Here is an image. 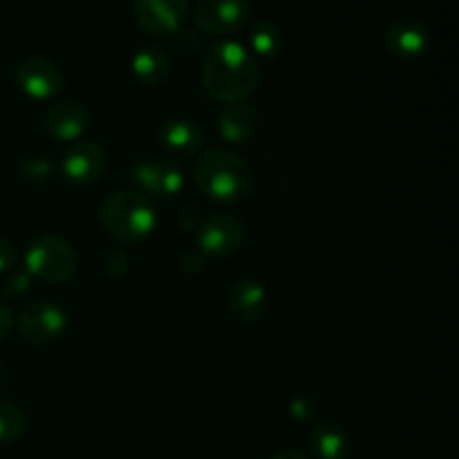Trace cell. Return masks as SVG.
Returning a JSON list of instances; mask_svg holds the SVG:
<instances>
[{"mask_svg": "<svg viewBox=\"0 0 459 459\" xmlns=\"http://www.w3.org/2000/svg\"><path fill=\"white\" fill-rule=\"evenodd\" d=\"M197 188L220 204H240L254 193L255 173L247 160L227 148H211L193 169Z\"/></svg>", "mask_w": 459, "mask_h": 459, "instance_id": "2", "label": "cell"}, {"mask_svg": "<svg viewBox=\"0 0 459 459\" xmlns=\"http://www.w3.org/2000/svg\"><path fill=\"white\" fill-rule=\"evenodd\" d=\"M249 0H200L193 9V22L209 36H229L249 22Z\"/></svg>", "mask_w": 459, "mask_h": 459, "instance_id": "7", "label": "cell"}, {"mask_svg": "<svg viewBox=\"0 0 459 459\" xmlns=\"http://www.w3.org/2000/svg\"><path fill=\"white\" fill-rule=\"evenodd\" d=\"M18 178L27 184H45L52 178V164L45 157H30L18 166Z\"/></svg>", "mask_w": 459, "mask_h": 459, "instance_id": "21", "label": "cell"}, {"mask_svg": "<svg viewBox=\"0 0 459 459\" xmlns=\"http://www.w3.org/2000/svg\"><path fill=\"white\" fill-rule=\"evenodd\" d=\"M272 459H309V455L305 451H300V448H282Z\"/></svg>", "mask_w": 459, "mask_h": 459, "instance_id": "29", "label": "cell"}, {"mask_svg": "<svg viewBox=\"0 0 459 459\" xmlns=\"http://www.w3.org/2000/svg\"><path fill=\"white\" fill-rule=\"evenodd\" d=\"M16 264V247L7 238H0V273L12 272Z\"/></svg>", "mask_w": 459, "mask_h": 459, "instance_id": "24", "label": "cell"}, {"mask_svg": "<svg viewBox=\"0 0 459 459\" xmlns=\"http://www.w3.org/2000/svg\"><path fill=\"white\" fill-rule=\"evenodd\" d=\"M309 444L316 459H350L352 455V442L348 433L332 421H321L314 426Z\"/></svg>", "mask_w": 459, "mask_h": 459, "instance_id": "18", "label": "cell"}, {"mask_svg": "<svg viewBox=\"0 0 459 459\" xmlns=\"http://www.w3.org/2000/svg\"><path fill=\"white\" fill-rule=\"evenodd\" d=\"M13 325H16V318H13L12 307L0 300V341L7 339L9 332L13 330Z\"/></svg>", "mask_w": 459, "mask_h": 459, "instance_id": "27", "label": "cell"}, {"mask_svg": "<svg viewBox=\"0 0 459 459\" xmlns=\"http://www.w3.org/2000/svg\"><path fill=\"white\" fill-rule=\"evenodd\" d=\"M3 381H4V368L0 366V385H3Z\"/></svg>", "mask_w": 459, "mask_h": 459, "instance_id": "30", "label": "cell"}, {"mask_svg": "<svg viewBox=\"0 0 459 459\" xmlns=\"http://www.w3.org/2000/svg\"><path fill=\"white\" fill-rule=\"evenodd\" d=\"M18 334L30 345L43 348L52 345L67 332V314L56 303L48 300H34L25 305L16 318Z\"/></svg>", "mask_w": 459, "mask_h": 459, "instance_id": "5", "label": "cell"}, {"mask_svg": "<svg viewBox=\"0 0 459 459\" xmlns=\"http://www.w3.org/2000/svg\"><path fill=\"white\" fill-rule=\"evenodd\" d=\"M99 224L112 240L139 245L157 229V211L151 197L139 191H115L99 206Z\"/></svg>", "mask_w": 459, "mask_h": 459, "instance_id": "3", "label": "cell"}, {"mask_svg": "<svg viewBox=\"0 0 459 459\" xmlns=\"http://www.w3.org/2000/svg\"><path fill=\"white\" fill-rule=\"evenodd\" d=\"M188 13V0H134V21L151 36L178 34Z\"/></svg>", "mask_w": 459, "mask_h": 459, "instance_id": "11", "label": "cell"}, {"mask_svg": "<svg viewBox=\"0 0 459 459\" xmlns=\"http://www.w3.org/2000/svg\"><path fill=\"white\" fill-rule=\"evenodd\" d=\"M25 412L12 402H0V444H12L25 433Z\"/></svg>", "mask_w": 459, "mask_h": 459, "instance_id": "20", "label": "cell"}, {"mask_svg": "<svg viewBox=\"0 0 459 459\" xmlns=\"http://www.w3.org/2000/svg\"><path fill=\"white\" fill-rule=\"evenodd\" d=\"M384 48L399 61H415L430 48V31L417 18H397L384 31Z\"/></svg>", "mask_w": 459, "mask_h": 459, "instance_id": "13", "label": "cell"}, {"mask_svg": "<svg viewBox=\"0 0 459 459\" xmlns=\"http://www.w3.org/2000/svg\"><path fill=\"white\" fill-rule=\"evenodd\" d=\"M130 267V255L124 249H112L106 258V273L112 281H119L128 273Z\"/></svg>", "mask_w": 459, "mask_h": 459, "instance_id": "23", "label": "cell"}, {"mask_svg": "<svg viewBox=\"0 0 459 459\" xmlns=\"http://www.w3.org/2000/svg\"><path fill=\"white\" fill-rule=\"evenodd\" d=\"M13 79L21 92L36 101L58 97L65 88V74L61 67L43 56L22 58L13 70Z\"/></svg>", "mask_w": 459, "mask_h": 459, "instance_id": "8", "label": "cell"}, {"mask_svg": "<svg viewBox=\"0 0 459 459\" xmlns=\"http://www.w3.org/2000/svg\"><path fill=\"white\" fill-rule=\"evenodd\" d=\"M245 240L247 224L236 215H213L197 229V251L209 258H229L242 249Z\"/></svg>", "mask_w": 459, "mask_h": 459, "instance_id": "6", "label": "cell"}, {"mask_svg": "<svg viewBox=\"0 0 459 459\" xmlns=\"http://www.w3.org/2000/svg\"><path fill=\"white\" fill-rule=\"evenodd\" d=\"M249 52L263 58H276L282 52V31L273 22L258 21L247 31Z\"/></svg>", "mask_w": 459, "mask_h": 459, "instance_id": "19", "label": "cell"}, {"mask_svg": "<svg viewBox=\"0 0 459 459\" xmlns=\"http://www.w3.org/2000/svg\"><path fill=\"white\" fill-rule=\"evenodd\" d=\"M160 142L169 152L178 157L197 155L204 146V133L200 126L184 117L166 119L160 128Z\"/></svg>", "mask_w": 459, "mask_h": 459, "instance_id": "16", "label": "cell"}, {"mask_svg": "<svg viewBox=\"0 0 459 459\" xmlns=\"http://www.w3.org/2000/svg\"><path fill=\"white\" fill-rule=\"evenodd\" d=\"M133 182L146 197L169 200L184 188V173L173 160H143L133 166Z\"/></svg>", "mask_w": 459, "mask_h": 459, "instance_id": "10", "label": "cell"}, {"mask_svg": "<svg viewBox=\"0 0 459 459\" xmlns=\"http://www.w3.org/2000/svg\"><path fill=\"white\" fill-rule=\"evenodd\" d=\"M195 222H197V206L191 204V202H186V204L182 206V213H179V227H182L184 231H191V229H195Z\"/></svg>", "mask_w": 459, "mask_h": 459, "instance_id": "28", "label": "cell"}, {"mask_svg": "<svg viewBox=\"0 0 459 459\" xmlns=\"http://www.w3.org/2000/svg\"><path fill=\"white\" fill-rule=\"evenodd\" d=\"M90 119H92V115H90L85 103L76 101V99H63V101L54 103L45 110L43 133L56 142L74 143L83 137Z\"/></svg>", "mask_w": 459, "mask_h": 459, "instance_id": "12", "label": "cell"}, {"mask_svg": "<svg viewBox=\"0 0 459 459\" xmlns=\"http://www.w3.org/2000/svg\"><path fill=\"white\" fill-rule=\"evenodd\" d=\"M200 74L204 92L224 106L247 101L263 79L255 56L238 40H220L211 45L202 58Z\"/></svg>", "mask_w": 459, "mask_h": 459, "instance_id": "1", "label": "cell"}, {"mask_svg": "<svg viewBox=\"0 0 459 459\" xmlns=\"http://www.w3.org/2000/svg\"><path fill=\"white\" fill-rule=\"evenodd\" d=\"M316 408L318 403L314 402L309 394H296V397L290 402V406H287V411H290L291 420L309 421L314 420V415H316Z\"/></svg>", "mask_w": 459, "mask_h": 459, "instance_id": "22", "label": "cell"}, {"mask_svg": "<svg viewBox=\"0 0 459 459\" xmlns=\"http://www.w3.org/2000/svg\"><path fill=\"white\" fill-rule=\"evenodd\" d=\"M173 70V58L161 45H146L137 49L130 61V72L142 85H161L170 76Z\"/></svg>", "mask_w": 459, "mask_h": 459, "instance_id": "17", "label": "cell"}, {"mask_svg": "<svg viewBox=\"0 0 459 459\" xmlns=\"http://www.w3.org/2000/svg\"><path fill=\"white\" fill-rule=\"evenodd\" d=\"M227 307L238 323L254 325L267 312V290L255 278H236L227 290Z\"/></svg>", "mask_w": 459, "mask_h": 459, "instance_id": "14", "label": "cell"}, {"mask_svg": "<svg viewBox=\"0 0 459 459\" xmlns=\"http://www.w3.org/2000/svg\"><path fill=\"white\" fill-rule=\"evenodd\" d=\"M258 124L260 115L251 103H227L224 110L220 112L218 130L224 142L233 143V146H240V143H247L254 137L255 130H258Z\"/></svg>", "mask_w": 459, "mask_h": 459, "instance_id": "15", "label": "cell"}, {"mask_svg": "<svg viewBox=\"0 0 459 459\" xmlns=\"http://www.w3.org/2000/svg\"><path fill=\"white\" fill-rule=\"evenodd\" d=\"M108 152L97 142H74L61 155V173L74 186H90L106 173Z\"/></svg>", "mask_w": 459, "mask_h": 459, "instance_id": "9", "label": "cell"}, {"mask_svg": "<svg viewBox=\"0 0 459 459\" xmlns=\"http://www.w3.org/2000/svg\"><path fill=\"white\" fill-rule=\"evenodd\" d=\"M204 260H206L204 254H200L197 249H191L182 255V260H179V267H182L186 273H197V272H202V267H204Z\"/></svg>", "mask_w": 459, "mask_h": 459, "instance_id": "25", "label": "cell"}, {"mask_svg": "<svg viewBox=\"0 0 459 459\" xmlns=\"http://www.w3.org/2000/svg\"><path fill=\"white\" fill-rule=\"evenodd\" d=\"M25 269L30 278L48 285H61L70 281L79 269V254L65 238L40 233L27 245Z\"/></svg>", "mask_w": 459, "mask_h": 459, "instance_id": "4", "label": "cell"}, {"mask_svg": "<svg viewBox=\"0 0 459 459\" xmlns=\"http://www.w3.org/2000/svg\"><path fill=\"white\" fill-rule=\"evenodd\" d=\"M30 290V273H12V278L7 281V285H4V291H7L9 296H22L25 291Z\"/></svg>", "mask_w": 459, "mask_h": 459, "instance_id": "26", "label": "cell"}]
</instances>
